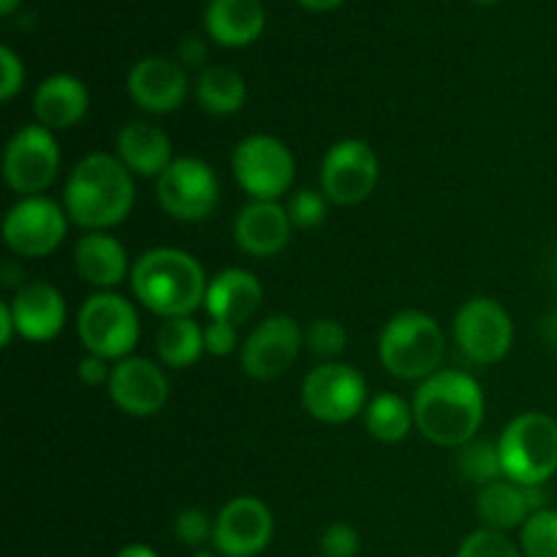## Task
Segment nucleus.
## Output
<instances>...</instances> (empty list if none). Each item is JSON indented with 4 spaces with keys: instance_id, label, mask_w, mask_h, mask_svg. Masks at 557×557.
<instances>
[{
    "instance_id": "1",
    "label": "nucleus",
    "mask_w": 557,
    "mask_h": 557,
    "mask_svg": "<svg viewBox=\"0 0 557 557\" xmlns=\"http://www.w3.org/2000/svg\"><path fill=\"white\" fill-rule=\"evenodd\" d=\"M413 422L428 441L449 449L471 444L484 422V392L462 370H438L413 395Z\"/></svg>"
},
{
    "instance_id": "2",
    "label": "nucleus",
    "mask_w": 557,
    "mask_h": 557,
    "mask_svg": "<svg viewBox=\"0 0 557 557\" xmlns=\"http://www.w3.org/2000/svg\"><path fill=\"white\" fill-rule=\"evenodd\" d=\"M136 201L134 174L109 152L82 158L65 183L63 205L74 223L90 232H103L131 215Z\"/></svg>"
},
{
    "instance_id": "3",
    "label": "nucleus",
    "mask_w": 557,
    "mask_h": 557,
    "mask_svg": "<svg viewBox=\"0 0 557 557\" xmlns=\"http://www.w3.org/2000/svg\"><path fill=\"white\" fill-rule=\"evenodd\" d=\"M205 267L177 248H152L131 267L134 297L163 319H185L207 299Z\"/></svg>"
},
{
    "instance_id": "4",
    "label": "nucleus",
    "mask_w": 557,
    "mask_h": 557,
    "mask_svg": "<svg viewBox=\"0 0 557 557\" xmlns=\"http://www.w3.org/2000/svg\"><path fill=\"white\" fill-rule=\"evenodd\" d=\"M446 354V337L438 321L422 310L392 315L379 337V357L386 373L403 381H428L438 373Z\"/></svg>"
},
{
    "instance_id": "5",
    "label": "nucleus",
    "mask_w": 557,
    "mask_h": 557,
    "mask_svg": "<svg viewBox=\"0 0 557 557\" xmlns=\"http://www.w3.org/2000/svg\"><path fill=\"white\" fill-rule=\"evenodd\" d=\"M506 479L517 484H547L557 473V422L542 411L511 419L498 441Z\"/></svg>"
},
{
    "instance_id": "6",
    "label": "nucleus",
    "mask_w": 557,
    "mask_h": 557,
    "mask_svg": "<svg viewBox=\"0 0 557 557\" xmlns=\"http://www.w3.org/2000/svg\"><path fill=\"white\" fill-rule=\"evenodd\" d=\"M76 332L87 354L120 362L128 359L139 343V313L120 294L98 292L79 308Z\"/></svg>"
},
{
    "instance_id": "7",
    "label": "nucleus",
    "mask_w": 557,
    "mask_h": 557,
    "mask_svg": "<svg viewBox=\"0 0 557 557\" xmlns=\"http://www.w3.org/2000/svg\"><path fill=\"white\" fill-rule=\"evenodd\" d=\"M232 172L253 201H277L294 183V156L277 136L253 134L234 147Z\"/></svg>"
},
{
    "instance_id": "8",
    "label": "nucleus",
    "mask_w": 557,
    "mask_h": 557,
    "mask_svg": "<svg viewBox=\"0 0 557 557\" xmlns=\"http://www.w3.org/2000/svg\"><path fill=\"white\" fill-rule=\"evenodd\" d=\"M302 406L319 422L343 424L368 408V381L351 364L324 362L305 375Z\"/></svg>"
},
{
    "instance_id": "9",
    "label": "nucleus",
    "mask_w": 557,
    "mask_h": 557,
    "mask_svg": "<svg viewBox=\"0 0 557 557\" xmlns=\"http://www.w3.org/2000/svg\"><path fill=\"white\" fill-rule=\"evenodd\" d=\"M60 172L58 139L44 125H22L5 145L3 177L11 190L38 196L54 183Z\"/></svg>"
},
{
    "instance_id": "10",
    "label": "nucleus",
    "mask_w": 557,
    "mask_h": 557,
    "mask_svg": "<svg viewBox=\"0 0 557 557\" xmlns=\"http://www.w3.org/2000/svg\"><path fill=\"white\" fill-rule=\"evenodd\" d=\"M455 341L468 362L495 364L509 354L515 343V324L500 302L490 297H473L457 310Z\"/></svg>"
},
{
    "instance_id": "11",
    "label": "nucleus",
    "mask_w": 557,
    "mask_h": 557,
    "mask_svg": "<svg viewBox=\"0 0 557 557\" xmlns=\"http://www.w3.org/2000/svg\"><path fill=\"white\" fill-rule=\"evenodd\" d=\"M69 212L47 196H25L16 201L3 221V239L11 253L22 259H41L60 248L65 239Z\"/></svg>"
},
{
    "instance_id": "12",
    "label": "nucleus",
    "mask_w": 557,
    "mask_h": 557,
    "mask_svg": "<svg viewBox=\"0 0 557 557\" xmlns=\"http://www.w3.org/2000/svg\"><path fill=\"white\" fill-rule=\"evenodd\" d=\"M218 199L221 185L201 158H174L172 166L158 177V201L177 221H207L215 212Z\"/></svg>"
},
{
    "instance_id": "13",
    "label": "nucleus",
    "mask_w": 557,
    "mask_h": 557,
    "mask_svg": "<svg viewBox=\"0 0 557 557\" xmlns=\"http://www.w3.org/2000/svg\"><path fill=\"white\" fill-rule=\"evenodd\" d=\"M379 183V158L362 139H343L321 161V194L332 205L351 207L368 199Z\"/></svg>"
},
{
    "instance_id": "14",
    "label": "nucleus",
    "mask_w": 557,
    "mask_h": 557,
    "mask_svg": "<svg viewBox=\"0 0 557 557\" xmlns=\"http://www.w3.org/2000/svg\"><path fill=\"white\" fill-rule=\"evenodd\" d=\"M275 533L272 511L253 495L232 498L215 517L212 547L223 557H256L264 553Z\"/></svg>"
},
{
    "instance_id": "15",
    "label": "nucleus",
    "mask_w": 557,
    "mask_h": 557,
    "mask_svg": "<svg viewBox=\"0 0 557 557\" xmlns=\"http://www.w3.org/2000/svg\"><path fill=\"white\" fill-rule=\"evenodd\" d=\"M302 337V330L292 315H270L243 343V370L256 381L277 379L297 362Z\"/></svg>"
},
{
    "instance_id": "16",
    "label": "nucleus",
    "mask_w": 557,
    "mask_h": 557,
    "mask_svg": "<svg viewBox=\"0 0 557 557\" xmlns=\"http://www.w3.org/2000/svg\"><path fill=\"white\" fill-rule=\"evenodd\" d=\"M109 397L128 417H156L169 400V379L150 359H120L109 375Z\"/></svg>"
},
{
    "instance_id": "17",
    "label": "nucleus",
    "mask_w": 557,
    "mask_h": 557,
    "mask_svg": "<svg viewBox=\"0 0 557 557\" xmlns=\"http://www.w3.org/2000/svg\"><path fill=\"white\" fill-rule=\"evenodd\" d=\"M128 96L145 112H174V109L183 107L185 96H188V76L174 60L145 58L131 69Z\"/></svg>"
},
{
    "instance_id": "18",
    "label": "nucleus",
    "mask_w": 557,
    "mask_h": 557,
    "mask_svg": "<svg viewBox=\"0 0 557 557\" xmlns=\"http://www.w3.org/2000/svg\"><path fill=\"white\" fill-rule=\"evenodd\" d=\"M16 335L30 343H49L63 332L65 299L52 283L33 281L20 286L11 299Z\"/></svg>"
},
{
    "instance_id": "19",
    "label": "nucleus",
    "mask_w": 557,
    "mask_h": 557,
    "mask_svg": "<svg viewBox=\"0 0 557 557\" xmlns=\"http://www.w3.org/2000/svg\"><path fill=\"white\" fill-rule=\"evenodd\" d=\"M292 218L277 201H250L234 218V239L239 250L259 259L277 256L292 239Z\"/></svg>"
},
{
    "instance_id": "20",
    "label": "nucleus",
    "mask_w": 557,
    "mask_h": 557,
    "mask_svg": "<svg viewBox=\"0 0 557 557\" xmlns=\"http://www.w3.org/2000/svg\"><path fill=\"white\" fill-rule=\"evenodd\" d=\"M261 302H264V286L259 277L239 267H228L218 272L207 286L205 308L212 321L243 326L259 313Z\"/></svg>"
},
{
    "instance_id": "21",
    "label": "nucleus",
    "mask_w": 557,
    "mask_h": 557,
    "mask_svg": "<svg viewBox=\"0 0 557 557\" xmlns=\"http://www.w3.org/2000/svg\"><path fill=\"white\" fill-rule=\"evenodd\" d=\"M117 158L131 174L139 177H161L174 163L172 139L158 125L134 120L117 134Z\"/></svg>"
},
{
    "instance_id": "22",
    "label": "nucleus",
    "mask_w": 557,
    "mask_h": 557,
    "mask_svg": "<svg viewBox=\"0 0 557 557\" xmlns=\"http://www.w3.org/2000/svg\"><path fill=\"white\" fill-rule=\"evenodd\" d=\"M90 107V96L82 79L71 74H54L36 87L33 114L38 125L49 131H63L79 123Z\"/></svg>"
},
{
    "instance_id": "23",
    "label": "nucleus",
    "mask_w": 557,
    "mask_h": 557,
    "mask_svg": "<svg viewBox=\"0 0 557 557\" xmlns=\"http://www.w3.org/2000/svg\"><path fill=\"white\" fill-rule=\"evenodd\" d=\"M267 14L261 0H210L205 27L221 47H248L264 33Z\"/></svg>"
},
{
    "instance_id": "24",
    "label": "nucleus",
    "mask_w": 557,
    "mask_h": 557,
    "mask_svg": "<svg viewBox=\"0 0 557 557\" xmlns=\"http://www.w3.org/2000/svg\"><path fill=\"white\" fill-rule=\"evenodd\" d=\"M74 264L82 281L103 292L128 277V253L117 239L103 232H90L76 243Z\"/></svg>"
},
{
    "instance_id": "25",
    "label": "nucleus",
    "mask_w": 557,
    "mask_h": 557,
    "mask_svg": "<svg viewBox=\"0 0 557 557\" xmlns=\"http://www.w3.org/2000/svg\"><path fill=\"white\" fill-rule=\"evenodd\" d=\"M476 511L490 531L500 533L511 531V528H522L528 517L533 515L525 487L511 482V479H500V482L482 487L476 498Z\"/></svg>"
},
{
    "instance_id": "26",
    "label": "nucleus",
    "mask_w": 557,
    "mask_h": 557,
    "mask_svg": "<svg viewBox=\"0 0 557 557\" xmlns=\"http://www.w3.org/2000/svg\"><path fill=\"white\" fill-rule=\"evenodd\" d=\"M156 351L166 368L185 370L207 354L205 330L190 315L185 319H166L156 335Z\"/></svg>"
},
{
    "instance_id": "27",
    "label": "nucleus",
    "mask_w": 557,
    "mask_h": 557,
    "mask_svg": "<svg viewBox=\"0 0 557 557\" xmlns=\"http://www.w3.org/2000/svg\"><path fill=\"white\" fill-rule=\"evenodd\" d=\"M196 98L210 114H237L245 107V79L228 65H212L196 82Z\"/></svg>"
},
{
    "instance_id": "28",
    "label": "nucleus",
    "mask_w": 557,
    "mask_h": 557,
    "mask_svg": "<svg viewBox=\"0 0 557 557\" xmlns=\"http://www.w3.org/2000/svg\"><path fill=\"white\" fill-rule=\"evenodd\" d=\"M364 424H368L370 435L384 444H397L411 433L413 422V406H408L400 395H375L364 408Z\"/></svg>"
},
{
    "instance_id": "29",
    "label": "nucleus",
    "mask_w": 557,
    "mask_h": 557,
    "mask_svg": "<svg viewBox=\"0 0 557 557\" xmlns=\"http://www.w3.org/2000/svg\"><path fill=\"white\" fill-rule=\"evenodd\" d=\"M457 471L466 482L479 484V487H487V484L500 482L506 476L504 462H500V449L498 444H490V441H476L460 446V455H457Z\"/></svg>"
},
{
    "instance_id": "30",
    "label": "nucleus",
    "mask_w": 557,
    "mask_h": 557,
    "mask_svg": "<svg viewBox=\"0 0 557 557\" xmlns=\"http://www.w3.org/2000/svg\"><path fill=\"white\" fill-rule=\"evenodd\" d=\"M522 555L557 557V509H542L522 525Z\"/></svg>"
},
{
    "instance_id": "31",
    "label": "nucleus",
    "mask_w": 557,
    "mask_h": 557,
    "mask_svg": "<svg viewBox=\"0 0 557 557\" xmlns=\"http://www.w3.org/2000/svg\"><path fill=\"white\" fill-rule=\"evenodd\" d=\"M305 343L310 351L321 359L341 357L348 346V332L341 321L335 319H315L305 332Z\"/></svg>"
},
{
    "instance_id": "32",
    "label": "nucleus",
    "mask_w": 557,
    "mask_h": 557,
    "mask_svg": "<svg viewBox=\"0 0 557 557\" xmlns=\"http://www.w3.org/2000/svg\"><path fill=\"white\" fill-rule=\"evenodd\" d=\"M457 557H522V549L506 533L482 528L460 544Z\"/></svg>"
},
{
    "instance_id": "33",
    "label": "nucleus",
    "mask_w": 557,
    "mask_h": 557,
    "mask_svg": "<svg viewBox=\"0 0 557 557\" xmlns=\"http://www.w3.org/2000/svg\"><path fill=\"white\" fill-rule=\"evenodd\" d=\"M326 196L321 190H297V194L288 199V218L297 228H315L324 223L326 218Z\"/></svg>"
},
{
    "instance_id": "34",
    "label": "nucleus",
    "mask_w": 557,
    "mask_h": 557,
    "mask_svg": "<svg viewBox=\"0 0 557 557\" xmlns=\"http://www.w3.org/2000/svg\"><path fill=\"white\" fill-rule=\"evenodd\" d=\"M212 533H215V520H210L205 509H185L174 517V536L185 547H205L207 542H212Z\"/></svg>"
},
{
    "instance_id": "35",
    "label": "nucleus",
    "mask_w": 557,
    "mask_h": 557,
    "mask_svg": "<svg viewBox=\"0 0 557 557\" xmlns=\"http://www.w3.org/2000/svg\"><path fill=\"white\" fill-rule=\"evenodd\" d=\"M321 557H357L359 555V533L346 522H332L321 533Z\"/></svg>"
},
{
    "instance_id": "36",
    "label": "nucleus",
    "mask_w": 557,
    "mask_h": 557,
    "mask_svg": "<svg viewBox=\"0 0 557 557\" xmlns=\"http://www.w3.org/2000/svg\"><path fill=\"white\" fill-rule=\"evenodd\" d=\"M25 85V65L11 47L0 49V98L11 101Z\"/></svg>"
},
{
    "instance_id": "37",
    "label": "nucleus",
    "mask_w": 557,
    "mask_h": 557,
    "mask_svg": "<svg viewBox=\"0 0 557 557\" xmlns=\"http://www.w3.org/2000/svg\"><path fill=\"white\" fill-rule=\"evenodd\" d=\"M205 346L212 357H228L237 348V326L226 321H212L205 326Z\"/></svg>"
},
{
    "instance_id": "38",
    "label": "nucleus",
    "mask_w": 557,
    "mask_h": 557,
    "mask_svg": "<svg viewBox=\"0 0 557 557\" xmlns=\"http://www.w3.org/2000/svg\"><path fill=\"white\" fill-rule=\"evenodd\" d=\"M109 375H112V370H109L107 359L87 354V357L79 362V381H82V384H87V386L109 384Z\"/></svg>"
},
{
    "instance_id": "39",
    "label": "nucleus",
    "mask_w": 557,
    "mask_h": 557,
    "mask_svg": "<svg viewBox=\"0 0 557 557\" xmlns=\"http://www.w3.org/2000/svg\"><path fill=\"white\" fill-rule=\"evenodd\" d=\"M14 335H16L14 313H11V305L3 302L0 305V343H3V346H11Z\"/></svg>"
},
{
    "instance_id": "40",
    "label": "nucleus",
    "mask_w": 557,
    "mask_h": 557,
    "mask_svg": "<svg viewBox=\"0 0 557 557\" xmlns=\"http://www.w3.org/2000/svg\"><path fill=\"white\" fill-rule=\"evenodd\" d=\"M183 60L188 65H199L201 60H205V44H201L199 38H188V41L183 44Z\"/></svg>"
},
{
    "instance_id": "41",
    "label": "nucleus",
    "mask_w": 557,
    "mask_h": 557,
    "mask_svg": "<svg viewBox=\"0 0 557 557\" xmlns=\"http://www.w3.org/2000/svg\"><path fill=\"white\" fill-rule=\"evenodd\" d=\"M117 557H158V553L147 544H128V547L120 549Z\"/></svg>"
},
{
    "instance_id": "42",
    "label": "nucleus",
    "mask_w": 557,
    "mask_h": 557,
    "mask_svg": "<svg viewBox=\"0 0 557 557\" xmlns=\"http://www.w3.org/2000/svg\"><path fill=\"white\" fill-rule=\"evenodd\" d=\"M297 3L308 11H332V9H337L343 0H297Z\"/></svg>"
},
{
    "instance_id": "43",
    "label": "nucleus",
    "mask_w": 557,
    "mask_h": 557,
    "mask_svg": "<svg viewBox=\"0 0 557 557\" xmlns=\"http://www.w3.org/2000/svg\"><path fill=\"white\" fill-rule=\"evenodd\" d=\"M542 335L547 337V343L557 346V310H555V313H549L547 319L542 321Z\"/></svg>"
},
{
    "instance_id": "44",
    "label": "nucleus",
    "mask_w": 557,
    "mask_h": 557,
    "mask_svg": "<svg viewBox=\"0 0 557 557\" xmlns=\"http://www.w3.org/2000/svg\"><path fill=\"white\" fill-rule=\"evenodd\" d=\"M16 5H20V0H0V11H3V14H11Z\"/></svg>"
},
{
    "instance_id": "45",
    "label": "nucleus",
    "mask_w": 557,
    "mask_h": 557,
    "mask_svg": "<svg viewBox=\"0 0 557 557\" xmlns=\"http://www.w3.org/2000/svg\"><path fill=\"white\" fill-rule=\"evenodd\" d=\"M194 557H218V555L210 553V549H199V553H196Z\"/></svg>"
},
{
    "instance_id": "46",
    "label": "nucleus",
    "mask_w": 557,
    "mask_h": 557,
    "mask_svg": "<svg viewBox=\"0 0 557 557\" xmlns=\"http://www.w3.org/2000/svg\"><path fill=\"white\" fill-rule=\"evenodd\" d=\"M476 3H482V5H493L495 0H476Z\"/></svg>"
}]
</instances>
